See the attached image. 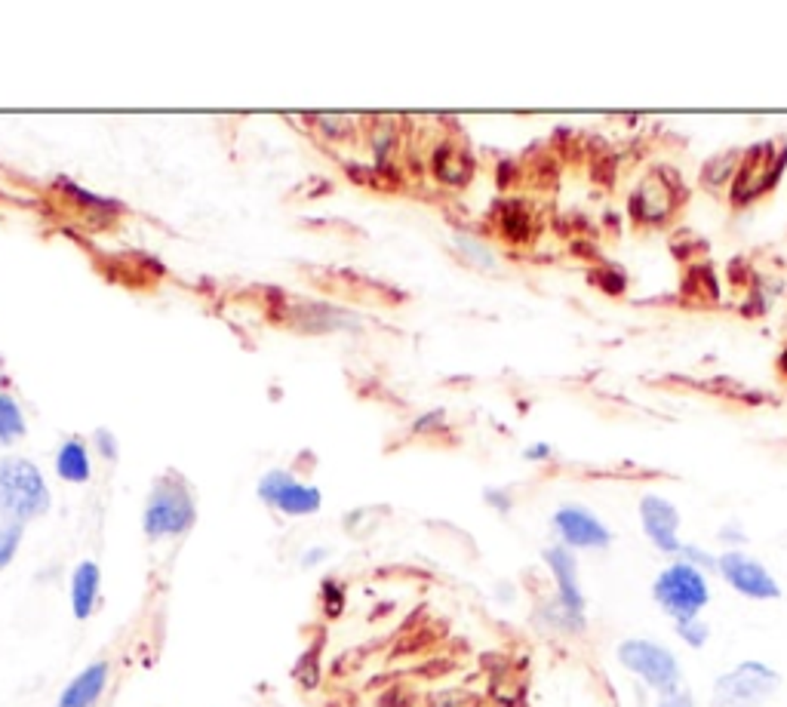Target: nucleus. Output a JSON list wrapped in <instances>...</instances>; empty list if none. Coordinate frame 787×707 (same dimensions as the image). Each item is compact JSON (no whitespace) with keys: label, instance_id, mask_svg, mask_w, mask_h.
<instances>
[{"label":"nucleus","instance_id":"3","mask_svg":"<svg viewBox=\"0 0 787 707\" xmlns=\"http://www.w3.org/2000/svg\"><path fill=\"white\" fill-rule=\"evenodd\" d=\"M652 597L662 606L664 612L673 615L677 621L698 618V612L707 606L711 593H707V582L698 572V566L692 563H673L652 584Z\"/></svg>","mask_w":787,"mask_h":707},{"label":"nucleus","instance_id":"9","mask_svg":"<svg viewBox=\"0 0 787 707\" xmlns=\"http://www.w3.org/2000/svg\"><path fill=\"white\" fill-rule=\"evenodd\" d=\"M554 529L566 548H606L612 541V532L591 511L576 505L560 507L554 514Z\"/></svg>","mask_w":787,"mask_h":707},{"label":"nucleus","instance_id":"18","mask_svg":"<svg viewBox=\"0 0 787 707\" xmlns=\"http://www.w3.org/2000/svg\"><path fill=\"white\" fill-rule=\"evenodd\" d=\"M501 231H505L510 240H526V234H529V216H526V212H510V216L501 218Z\"/></svg>","mask_w":787,"mask_h":707},{"label":"nucleus","instance_id":"6","mask_svg":"<svg viewBox=\"0 0 787 707\" xmlns=\"http://www.w3.org/2000/svg\"><path fill=\"white\" fill-rule=\"evenodd\" d=\"M259 498L265 501L268 507H274V511L287 514V517H311V514L321 511L323 505V495L317 486L311 483H302V480H295L289 471H268L265 477L259 480Z\"/></svg>","mask_w":787,"mask_h":707},{"label":"nucleus","instance_id":"13","mask_svg":"<svg viewBox=\"0 0 787 707\" xmlns=\"http://www.w3.org/2000/svg\"><path fill=\"white\" fill-rule=\"evenodd\" d=\"M98 588H102V572L93 560H81L71 575V612L77 621H87L96 612Z\"/></svg>","mask_w":787,"mask_h":707},{"label":"nucleus","instance_id":"23","mask_svg":"<svg viewBox=\"0 0 787 707\" xmlns=\"http://www.w3.org/2000/svg\"><path fill=\"white\" fill-rule=\"evenodd\" d=\"M501 495H505V492H492V490H489V492H486V498L492 501L495 507H501V511H508V507H510V501H508V498H501Z\"/></svg>","mask_w":787,"mask_h":707},{"label":"nucleus","instance_id":"22","mask_svg":"<svg viewBox=\"0 0 787 707\" xmlns=\"http://www.w3.org/2000/svg\"><path fill=\"white\" fill-rule=\"evenodd\" d=\"M326 557H329V550H326V548H314V550H308V554L302 557V566H308V569H311V566L323 563Z\"/></svg>","mask_w":787,"mask_h":707},{"label":"nucleus","instance_id":"10","mask_svg":"<svg viewBox=\"0 0 787 707\" xmlns=\"http://www.w3.org/2000/svg\"><path fill=\"white\" fill-rule=\"evenodd\" d=\"M673 207H677V194H673V179L668 173H649L630 197V212L637 222H664Z\"/></svg>","mask_w":787,"mask_h":707},{"label":"nucleus","instance_id":"19","mask_svg":"<svg viewBox=\"0 0 787 707\" xmlns=\"http://www.w3.org/2000/svg\"><path fill=\"white\" fill-rule=\"evenodd\" d=\"M93 443H96L98 452H102L105 458H117V437L111 434L108 428H98L93 434Z\"/></svg>","mask_w":787,"mask_h":707},{"label":"nucleus","instance_id":"20","mask_svg":"<svg viewBox=\"0 0 787 707\" xmlns=\"http://www.w3.org/2000/svg\"><path fill=\"white\" fill-rule=\"evenodd\" d=\"M323 600H326V612H329V615L342 612V584H338V582H323Z\"/></svg>","mask_w":787,"mask_h":707},{"label":"nucleus","instance_id":"8","mask_svg":"<svg viewBox=\"0 0 787 707\" xmlns=\"http://www.w3.org/2000/svg\"><path fill=\"white\" fill-rule=\"evenodd\" d=\"M640 523H643V532L649 535V541L655 544L658 550H664V554H680V550H683V544L677 539L680 514L668 498H662V495H643Z\"/></svg>","mask_w":787,"mask_h":707},{"label":"nucleus","instance_id":"5","mask_svg":"<svg viewBox=\"0 0 787 707\" xmlns=\"http://www.w3.org/2000/svg\"><path fill=\"white\" fill-rule=\"evenodd\" d=\"M619 661L625 664L630 674L646 680L652 689L662 695H671L680 686V664L673 659L671 649L658 646L652 640H625L619 646Z\"/></svg>","mask_w":787,"mask_h":707},{"label":"nucleus","instance_id":"4","mask_svg":"<svg viewBox=\"0 0 787 707\" xmlns=\"http://www.w3.org/2000/svg\"><path fill=\"white\" fill-rule=\"evenodd\" d=\"M778 689V674L760 661H744L714 683V707H754Z\"/></svg>","mask_w":787,"mask_h":707},{"label":"nucleus","instance_id":"14","mask_svg":"<svg viewBox=\"0 0 787 707\" xmlns=\"http://www.w3.org/2000/svg\"><path fill=\"white\" fill-rule=\"evenodd\" d=\"M56 473L65 483H87L93 477V458H90V447L81 437H68L56 449Z\"/></svg>","mask_w":787,"mask_h":707},{"label":"nucleus","instance_id":"12","mask_svg":"<svg viewBox=\"0 0 787 707\" xmlns=\"http://www.w3.org/2000/svg\"><path fill=\"white\" fill-rule=\"evenodd\" d=\"M108 686V661H93L62 689L56 707H96Z\"/></svg>","mask_w":787,"mask_h":707},{"label":"nucleus","instance_id":"16","mask_svg":"<svg viewBox=\"0 0 787 707\" xmlns=\"http://www.w3.org/2000/svg\"><path fill=\"white\" fill-rule=\"evenodd\" d=\"M25 526H16V523H0V572L6 569L19 554V544H22Z\"/></svg>","mask_w":787,"mask_h":707},{"label":"nucleus","instance_id":"1","mask_svg":"<svg viewBox=\"0 0 787 707\" xmlns=\"http://www.w3.org/2000/svg\"><path fill=\"white\" fill-rule=\"evenodd\" d=\"M194 523H197V501H194L191 483L175 471L160 473L145 498V511H141V529H145V535L151 541L179 539V535L194 529Z\"/></svg>","mask_w":787,"mask_h":707},{"label":"nucleus","instance_id":"21","mask_svg":"<svg viewBox=\"0 0 787 707\" xmlns=\"http://www.w3.org/2000/svg\"><path fill=\"white\" fill-rule=\"evenodd\" d=\"M658 707H695V704H692V695H689V692H680V689H677V692H671V695H664V698H662V704H658Z\"/></svg>","mask_w":787,"mask_h":707},{"label":"nucleus","instance_id":"24","mask_svg":"<svg viewBox=\"0 0 787 707\" xmlns=\"http://www.w3.org/2000/svg\"><path fill=\"white\" fill-rule=\"evenodd\" d=\"M551 456V449L544 447V443H538L535 449H526V458H548Z\"/></svg>","mask_w":787,"mask_h":707},{"label":"nucleus","instance_id":"2","mask_svg":"<svg viewBox=\"0 0 787 707\" xmlns=\"http://www.w3.org/2000/svg\"><path fill=\"white\" fill-rule=\"evenodd\" d=\"M49 505H53V492L38 464L22 456L0 458V520L25 526L44 517Z\"/></svg>","mask_w":787,"mask_h":707},{"label":"nucleus","instance_id":"15","mask_svg":"<svg viewBox=\"0 0 787 707\" xmlns=\"http://www.w3.org/2000/svg\"><path fill=\"white\" fill-rule=\"evenodd\" d=\"M28 422L13 394H0V447H13L25 437Z\"/></svg>","mask_w":787,"mask_h":707},{"label":"nucleus","instance_id":"17","mask_svg":"<svg viewBox=\"0 0 787 707\" xmlns=\"http://www.w3.org/2000/svg\"><path fill=\"white\" fill-rule=\"evenodd\" d=\"M677 634L683 636L686 643H689V646H695V649H701L707 643V625L705 621H698V618H689V621H677Z\"/></svg>","mask_w":787,"mask_h":707},{"label":"nucleus","instance_id":"7","mask_svg":"<svg viewBox=\"0 0 787 707\" xmlns=\"http://www.w3.org/2000/svg\"><path fill=\"white\" fill-rule=\"evenodd\" d=\"M717 569L723 575V582L732 591L744 593L750 600H778L782 597V588L778 582L769 575L763 563H757L754 557L741 554V550H726L723 557H717Z\"/></svg>","mask_w":787,"mask_h":707},{"label":"nucleus","instance_id":"11","mask_svg":"<svg viewBox=\"0 0 787 707\" xmlns=\"http://www.w3.org/2000/svg\"><path fill=\"white\" fill-rule=\"evenodd\" d=\"M544 560H548L551 572H554L560 609H563L566 621H572V627H581V615H585V597H581V588H578L576 557H572L566 548H548V550H544Z\"/></svg>","mask_w":787,"mask_h":707}]
</instances>
